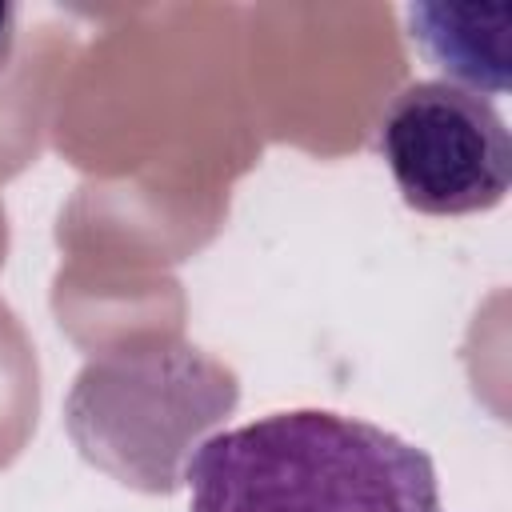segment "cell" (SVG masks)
<instances>
[{"label": "cell", "instance_id": "cell-1", "mask_svg": "<svg viewBox=\"0 0 512 512\" xmlns=\"http://www.w3.org/2000/svg\"><path fill=\"white\" fill-rule=\"evenodd\" d=\"M188 512H444V500L424 448L296 408L208 436L188 460Z\"/></svg>", "mask_w": 512, "mask_h": 512}, {"label": "cell", "instance_id": "cell-3", "mask_svg": "<svg viewBox=\"0 0 512 512\" xmlns=\"http://www.w3.org/2000/svg\"><path fill=\"white\" fill-rule=\"evenodd\" d=\"M412 40L452 80L484 92L508 88V8L480 4H412Z\"/></svg>", "mask_w": 512, "mask_h": 512}, {"label": "cell", "instance_id": "cell-2", "mask_svg": "<svg viewBox=\"0 0 512 512\" xmlns=\"http://www.w3.org/2000/svg\"><path fill=\"white\" fill-rule=\"evenodd\" d=\"M408 208L424 216L488 212L512 184V140L496 104L452 80H420L392 96L376 124Z\"/></svg>", "mask_w": 512, "mask_h": 512}, {"label": "cell", "instance_id": "cell-4", "mask_svg": "<svg viewBox=\"0 0 512 512\" xmlns=\"http://www.w3.org/2000/svg\"><path fill=\"white\" fill-rule=\"evenodd\" d=\"M12 44H16V8L0 4V72L12 60Z\"/></svg>", "mask_w": 512, "mask_h": 512}]
</instances>
